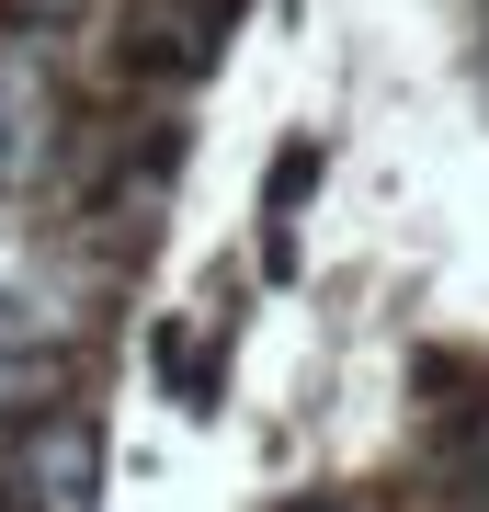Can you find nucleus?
Masks as SVG:
<instances>
[{
  "label": "nucleus",
  "instance_id": "nucleus-2",
  "mask_svg": "<svg viewBox=\"0 0 489 512\" xmlns=\"http://www.w3.org/2000/svg\"><path fill=\"white\" fill-rule=\"evenodd\" d=\"M285 512H353V501H330V490H319V501H285Z\"/></svg>",
  "mask_w": 489,
  "mask_h": 512
},
{
  "label": "nucleus",
  "instance_id": "nucleus-1",
  "mask_svg": "<svg viewBox=\"0 0 489 512\" xmlns=\"http://www.w3.org/2000/svg\"><path fill=\"white\" fill-rule=\"evenodd\" d=\"M23 478H35V512H91V421H46Z\"/></svg>",
  "mask_w": 489,
  "mask_h": 512
}]
</instances>
